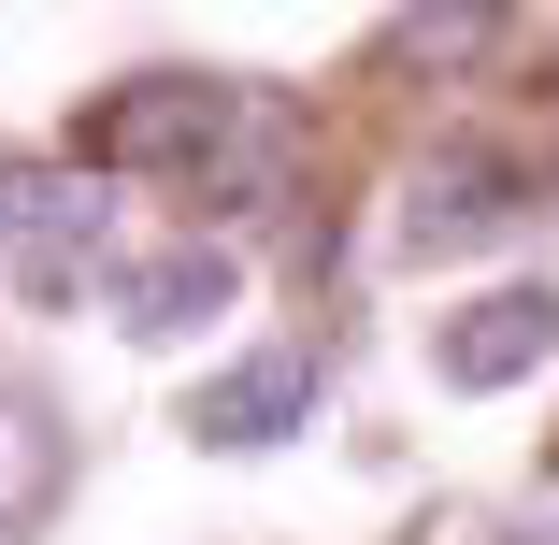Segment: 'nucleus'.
Wrapping results in <instances>:
<instances>
[{"mask_svg": "<svg viewBox=\"0 0 559 545\" xmlns=\"http://www.w3.org/2000/svg\"><path fill=\"white\" fill-rule=\"evenodd\" d=\"M44 502H58V430H44L29 402H0V545H15Z\"/></svg>", "mask_w": 559, "mask_h": 545, "instance_id": "nucleus-6", "label": "nucleus"}, {"mask_svg": "<svg viewBox=\"0 0 559 545\" xmlns=\"http://www.w3.org/2000/svg\"><path fill=\"white\" fill-rule=\"evenodd\" d=\"M287 430H316V359L301 345H259V359L187 388V446H215V460H259V446H287Z\"/></svg>", "mask_w": 559, "mask_h": 545, "instance_id": "nucleus-3", "label": "nucleus"}, {"mask_svg": "<svg viewBox=\"0 0 559 545\" xmlns=\"http://www.w3.org/2000/svg\"><path fill=\"white\" fill-rule=\"evenodd\" d=\"M516 230H531V173L488 158V144H444L402 187V259H474V245H516Z\"/></svg>", "mask_w": 559, "mask_h": 545, "instance_id": "nucleus-2", "label": "nucleus"}, {"mask_svg": "<svg viewBox=\"0 0 559 545\" xmlns=\"http://www.w3.org/2000/svg\"><path fill=\"white\" fill-rule=\"evenodd\" d=\"M230 287H245V273H230V245H201V230H187V245H158V259H130V273H116V331H130V345H173V331H201Z\"/></svg>", "mask_w": 559, "mask_h": 545, "instance_id": "nucleus-5", "label": "nucleus"}, {"mask_svg": "<svg viewBox=\"0 0 559 545\" xmlns=\"http://www.w3.org/2000/svg\"><path fill=\"white\" fill-rule=\"evenodd\" d=\"M29 245V173H0V259Z\"/></svg>", "mask_w": 559, "mask_h": 545, "instance_id": "nucleus-8", "label": "nucleus"}, {"mask_svg": "<svg viewBox=\"0 0 559 545\" xmlns=\"http://www.w3.org/2000/svg\"><path fill=\"white\" fill-rule=\"evenodd\" d=\"M72 144H86V173H187V187H201L215 158L245 144V100L215 86V72H130Z\"/></svg>", "mask_w": 559, "mask_h": 545, "instance_id": "nucleus-1", "label": "nucleus"}, {"mask_svg": "<svg viewBox=\"0 0 559 545\" xmlns=\"http://www.w3.org/2000/svg\"><path fill=\"white\" fill-rule=\"evenodd\" d=\"M388 44H402V58H488V44H502V15H402Z\"/></svg>", "mask_w": 559, "mask_h": 545, "instance_id": "nucleus-7", "label": "nucleus"}, {"mask_svg": "<svg viewBox=\"0 0 559 545\" xmlns=\"http://www.w3.org/2000/svg\"><path fill=\"white\" fill-rule=\"evenodd\" d=\"M559 359V301L545 287H488V301H460L430 331V374L460 388V402H488V388H516V374H545Z\"/></svg>", "mask_w": 559, "mask_h": 545, "instance_id": "nucleus-4", "label": "nucleus"}]
</instances>
